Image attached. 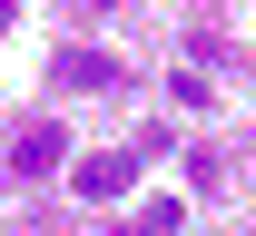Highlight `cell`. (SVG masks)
Returning a JSON list of instances; mask_svg holds the SVG:
<instances>
[{
	"instance_id": "obj_1",
	"label": "cell",
	"mask_w": 256,
	"mask_h": 236,
	"mask_svg": "<svg viewBox=\"0 0 256 236\" xmlns=\"http://www.w3.org/2000/svg\"><path fill=\"white\" fill-rule=\"evenodd\" d=\"M158 148H168L158 128L138 138V148H98V158H79V177H69V187H79V197H89V207H108V197H128V187H138V168H148Z\"/></svg>"
},
{
	"instance_id": "obj_2",
	"label": "cell",
	"mask_w": 256,
	"mask_h": 236,
	"mask_svg": "<svg viewBox=\"0 0 256 236\" xmlns=\"http://www.w3.org/2000/svg\"><path fill=\"white\" fill-rule=\"evenodd\" d=\"M60 148H69V138L50 128V118H30V128L10 138V168H20V177H50V168H60Z\"/></svg>"
},
{
	"instance_id": "obj_3",
	"label": "cell",
	"mask_w": 256,
	"mask_h": 236,
	"mask_svg": "<svg viewBox=\"0 0 256 236\" xmlns=\"http://www.w3.org/2000/svg\"><path fill=\"white\" fill-rule=\"evenodd\" d=\"M108 79H118L108 49H60V89H108Z\"/></svg>"
},
{
	"instance_id": "obj_4",
	"label": "cell",
	"mask_w": 256,
	"mask_h": 236,
	"mask_svg": "<svg viewBox=\"0 0 256 236\" xmlns=\"http://www.w3.org/2000/svg\"><path fill=\"white\" fill-rule=\"evenodd\" d=\"M178 227H188V207H178V197H148V207H138L118 236H178Z\"/></svg>"
},
{
	"instance_id": "obj_5",
	"label": "cell",
	"mask_w": 256,
	"mask_h": 236,
	"mask_svg": "<svg viewBox=\"0 0 256 236\" xmlns=\"http://www.w3.org/2000/svg\"><path fill=\"white\" fill-rule=\"evenodd\" d=\"M168 99H178V108H207L217 89H207V69H178V79H168Z\"/></svg>"
},
{
	"instance_id": "obj_6",
	"label": "cell",
	"mask_w": 256,
	"mask_h": 236,
	"mask_svg": "<svg viewBox=\"0 0 256 236\" xmlns=\"http://www.w3.org/2000/svg\"><path fill=\"white\" fill-rule=\"evenodd\" d=\"M79 10H108V0H79Z\"/></svg>"
}]
</instances>
